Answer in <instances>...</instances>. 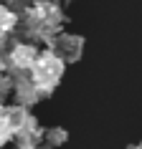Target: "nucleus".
I'll return each instance as SVG.
<instances>
[{"instance_id": "14", "label": "nucleus", "mask_w": 142, "mask_h": 149, "mask_svg": "<svg viewBox=\"0 0 142 149\" xmlns=\"http://www.w3.org/2000/svg\"><path fill=\"white\" fill-rule=\"evenodd\" d=\"M41 149H56V147H41Z\"/></svg>"}, {"instance_id": "11", "label": "nucleus", "mask_w": 142, "mask_h": 149, "mask_svg": "<svg viewBox=\"0 0 142 149\" xmlns=\"http://www.w3.org/2000/svg\"><path fill=\"white\" fill-rule=\"evenodd\" d=\"M0 3H5V5H18V8H20V10H23L25 5H28L25 0H0Z\"/></svg>"}, {"instance_id": "6", "label": "nucleus", "mask_w": 142, "mask_h": 149, "mask_svg": "<svg viewBox=\"0 0 142 149\" xmlns=\"http://www.w3.org/2000/svg\"><path fill=\"white\" fill-rule=\"evenodd\" d=\"M46 136V132L38 126V119L31 114V119L25 121L20 129H18V134H15V141L18 144H25V147H38V141Z\"/></svg>"}, {"instance_id": "3", "label": "nucleus", "mask_w": 142, "mask_h": 149, "mask_svg": "<svg viewBox=\"0 0 142 149\" xmlns=\"http://www.w3.org/2000/svg\"><path fill=\"white\" fill-rule=\"evenodd\" d=\"M41 51L33 43H13L8 51V63H10V76L18 73H31L36 61H38Z\"/></svg>"}, {"instance_id": "2", "label": "nucleus", "mask_w": 142, "mask_h": 149, "mask_svg": "<svg viewBox=\"0 0 142 149\" xmlns=\"http://www.w3.org/2000/svg\"><path fill=\"white\" fill-rule=\"evenodd\" d=\"M63 71H66V61L56 51L46 48V51H41L38 61H36V66L31 71V81L36 84L41 96H51L56 91V86H58V81H61Z\"/></svg>"}, {"instance_id": "1", "label": "nucleus", "mask_w": 142, "mask_h": 149, "mask_svg": "<svg viewBox=\"0 0 142 149\" xmlns=\"http://www.w3.org/2000/svg\"><path fill=\"white\" fill-rule=\"evenodd\" d=\"M66 20L61 5L56 0H31L20 10V31L23 36L33 40H43L48 48L53 46V40L61 36V23Z\"/></svg>"}, {"instance_id": "10", "label": "nucleus", "mask_w": 142, "mask_h": 149, "mask_svg": "<svg viewBox=\"0 0 142 149\" xmlns=\"http://www.w3.org/2000/svg\"><path fill=\"white\" fill-rule=\"evenodd\" d=\"M5 71H10V63H8V53H3V51H0V73H5Z\"/></svg>"}, {"instance_id": "5", "label": "nucleus", "mask_w": 142, "mask_h": 149, "mask_svg": "<svg viewBox=\"0 0 142 149\" xmlns=\"http://www.w3.org/2000/svg\"><path fill=\"white\" fill-rule=\"evenodd\" d=\"M13 81H15V86H13V91H15V104H20L25 109L36 106L41 94H38V88H36V84L31 81V73H18V76H13Z\"/></svg>"}, {"instance_id": "8", "label": "nucleus", "mask_w": 142, "mask_h": 149, "mask_svg": "<svg viewBox=\"0 0 142 149\" xmlns=\"http://www.w3.org/2000/svg\"><path fill=\"white\" fill-rule=\"evenodd\" d=\"M46 139H48V147H61V144H66L69 134H66V129H61V126H53V129L46 132Z\"/></svg>"}, {"instance_id": "7", "label": "nucleus", "mask_w": 142, "mask_h": 149, "mask_svg": "<svg viewBox=\"0 0 142 149\" xmlns=\"http://www.w3.org/2000/svg\"><path fill=\"white\" fill-rule=\"evenodd\" d=\"M18 25H20V15L15 10H10L5 3H0V43L8 38L10 33H15Z\"/></svg>"}, {"instance_id": "9", "label": "nucleus", "mask_w": 142, "mask_h": 149, "mask_svg": "<svg viewBox=\"0 0 142 149\" xmlns=\"http://www.w3.org/2000/svg\"><path fill=\"white\" fill-rule=\"evenodd\" d=\"M13 86H15L13 76H8V73H0V99H3L5 94H10V91H13Z\"/></svg>"}, {"instance_id": "4", "label": "nucleus", "mask_w": 142, "mask_h": 149, "mask_svg": "<svg viewBox=\"0 0 142 149\" xmlns=\"http://www.w3.org/2000/svg\"><path fill=\"white\" fill-rule=\"evenodd\" d=\"M51 51H56L66 63H74V61H79V58H81L84 38H81V36H74V33H61V36L53 40Z\"/></svg>"}, {"instance_id": "12", "label": "nucleus", "mask_w": 142, "mask_h": 149, "mask_svg": "<svg viewBox=\"0 0 142 149\" xmlns=\"http://www.w3.org/2000/svg\"><path fill=\"white\" fill-rule=\"evenodd\" d=\"M5 111H8V106H3V101H0V119L5 116Z\"/></svg>"}, {"instance_id": "13", "label": "nucleus", "mask_w": 142, "mask_h": 149, "mask_svg": "<svg viewBox=\"0 0 142 149\" xmlns=\"http://www.w3.org/2000/svg\"><path fill=\"white\" fill-rule=\"evenodd\" d=\"M15 149H38V147H25V144H18Z\"/></svg>"}]
</instances>
